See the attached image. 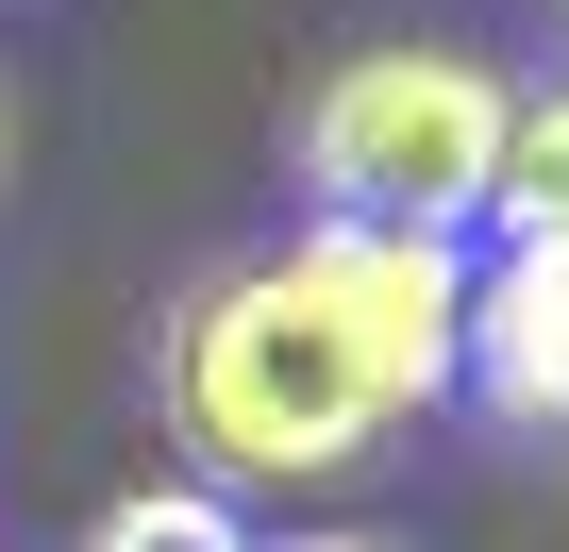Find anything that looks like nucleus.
Here are the masks:
<instances>
[{"label": "nucleus", "mask_w": 569, "mask_h": 552, "mask_svg": "<svg viewBox=\"0 0 569 552\" xmlns=\"http://www.w3.org/2000/svg\"><path fill=\"white\" fill-rule=\"evenodd\" d=\"M552 34H569V0H552Z\"/></svg>", "instance_id": "nucleus-8"}, {"label": "nucleus", "mask_w": 569, "mask_h": 552, "mask_svg": "<svg viewBox=\"0 0 569 552\" xmlns=\"http://www.w3.org/2000/svg\"><path fill=\"white\" fill-rule=\"evenodd\" d=\"M84 552H268L218 485H134V502H101L84 519Z\"/></svg>", "instance_id": "nucleus-5"}, {"label": "nucleus", "mask_w": 569, "mask_h": 552, "mask_svg": "<svg viewBox=\"0 0 569 552\" xmlns=\"http://www.w3.org/2000/svg\"><path fill=\"white\" fill-rule=\"evenodd\" d=\"M452 302H469V251L452 234L302 218L284 251L218 268V285L168 319L151 402H168V435L201 452L218 502H251V485H336L402 419L452 402Z\"/></svg>", "instance_id": "nucleus-1"}, {"label": "nucleus", "mask_w": 569, "mask_h": 552, "mask_svg": "<svg viewBox=\"0 0 569 552\" xmlns=\"http://www.w3.org/2000/svg\"><path fill=\"white\" fill-rule=\"evenodd\" d=\"M284 552H386V535H284Z\"/></svg>", "instance_id": "nucleus-6"}, {"label": "nucleus", "mask_w": 569, "mask_h": 552, "mask_svg": "<svg viewBox=\"0 0 569 552\" xmlns=\"http://www.w3.org/2000/svg\"><path fill=\"white\" fill-rule=\"evenodd\" d=\"M486 234H569V84H519V118H502V184H486Z\"/></svg>", "instance_id": "nucleus-4"}, {"label": "nucleus", "mask_w": 569, "mask_h": 552, "mask_svg": "<svg viewBox=\"0 0 569 552\" xmlns=\"http://www.w3.org/2000/svg\"><path fill=\"white\" fill-rule=\"evenodd\" d=\"M452 402L502 435H569V234H502L452 302Z\"/></svg>", "instance_id": "nucleus-3"}, {"label": "nucleus", "mask_w": 569, "mask_h": 552, "mask_svg": "<svg viewBox=\"0 0 569 552\" xmlns=\"http://www.w3.org/2000/svg\"><path fill=\"white\" fill-rule=\"evenodd\" d=\"M502 118L519 84L452 34H386V51H336L284 118V184L302 218H352V234H486V184H502Z\"/></svg>", "instance_id": "nucleus-2"}, {"label": "nucleus", "mask_w": 569, "mask_h": 552, "mask_svg": "<svg viewBox=\"0 0 569 552\" xmlns=\"http://www.w3.org/2000/svg\"><path fill=\"white\" fill-rule=\"evenodd\" d=\"M0 168H18V101H0Z\"/></svg>", "instance_id": "nucleus-7"}]
</instances>
